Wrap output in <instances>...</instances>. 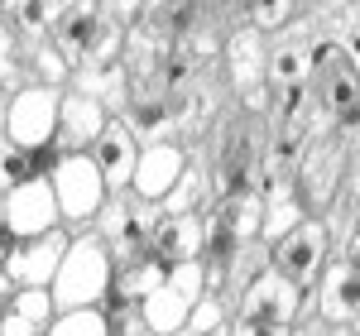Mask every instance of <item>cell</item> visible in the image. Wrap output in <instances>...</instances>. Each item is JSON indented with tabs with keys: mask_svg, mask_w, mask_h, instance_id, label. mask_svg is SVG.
I'll list each match as a JSON object with an SVG mask.
<instances>
[{
	"mask_svg": "<svg viewBox=\"0 0 360 336\" xmlns=\"http://www.w3.org/2000/svg\"><path fill=\"white\" fill-rule=\"evenodd\" d=\"M212 336H231V332H212Z\"/></svg>",
	"mask_w": 360,
	"mask_h": 336,
	"instance_id": "cell-36",
	"label": "cell"
},
{
	"mask_svg": "<svg viewBox=\"0 0 360 336\" xmlns=\"http://www.w3.org/2000/svg\"><path fill=\"white\" fill-rule=\"evenodd\" d=\"M183 168H188V149H183V144H173V140L139 144V164H135V178H130V197L159 207V202L178 188Z\"/></svg>",
	"mask_w": 360,
	"mask_h": 336,
	"instance_id": "cell-13",
	"label": "cell"
},
{
	"mask_svg": "<svg viewBox=\"0 0 360 336\" xmlns=\"http://www.w3.org/2000/svg\"><path fill=\"white\" fill-rule=\"evenodd\" d=\"M20 63H29L34 86H53V91H63L68 77H72V67H68V58L53 49V39H44V44H34V49H20Z\"/></svg>",
	"mask_w": 360,
	"mask_h": 336,
	"instance_id": "cell-25",
	"label": "cell"
},
{
	"mask_svg": "<svg viewBox=\"0 0 360 336\" xmlns=\"http://www.w3.org/2000/svg\"><path fill=\"white\" fill-rule=\"evenodd\" d=\"M327 254H332V231L322 221H298L288 235H278L269 245V269L278 279H288L293 288H312L327 269Z\"/></svg>",
	"mask_w": 360,
	"mask_h": 336,
	"instance_id": "cell-7",
	"label": "cell"
},
{
	"mask_svg": "<svg viewBox=\"0 0 360 336\" xmlns=\"http://www.w3.org/2000/svg\"><path fill=\"white\" fill-rule=\"evenodd\" d=\"M149 250L159 254L164 264H188V259H202V217H168V212H159Z\"/></svg>",
	"mask_w": 360,
	"mask_h": 336,
	"instance_id": "cell-21",
	"label": "cell"
},
{
	"mask_svg": "<svg viewBox=\"0 0 360 336\" xmlns=\"http://www.w3.org/2000/svg\"><path fill=\"white\" fill-rule=\"evenodd\" d=\"M298 15V5H283V0H259V5H245V20H250V29H278L283 20H293Z\"/></svg>",
	"mask_w": 360,
	"mask_h": 336,
	"instance_id": "cell-29",
	"label": "cell"
},
{
	"mask_svg": "<svg viewBox=\"0 0 360 336\" xmlns=\"http://www.w3.org/2000/svg\"><path fill=\"white\" fill-rule=\"evenodd\" d=\"M336 44H341V53H346V63L356 67V77H360V10H351V25H341V34H336Z\"/></svg>",
	"mask_w": 360,
	"mask_h": 336,
	"instance_id": "cell-31",
	"label": "cell"
},
{
	"mask_svg": "<svg viewBox=\"0 0 360 336\" xmlns=\"http://www.w3.org/2000/svg\"><path fill=\"white\" fill-rule=\"evenodd\" d=\"M125 25H115L111 5H86L72 0L63 5L53 20V49L68 58V67H91V63H111L120 58Z\"/></svg>",
	"mask_w": 360,
	"mask_h": 336,
	"instance_id": "cell-2",
	"label": "cell"
},
{
	"mask_svg": "<svg viewBox=\"0 0 360 336\" xmlns=\"http://www.w3.org/2000/svg\"><path fill=\"white\" fill-rule=\"evenodd\" d=\"M15 77H20V49H15V34L0 15V86H15Z\"/></svg>",
	"mask_w": 360,
	"mask_h": 336,
	"instance_id": "cell-30",
	"label": "cell"
},
{
	"mask_svg": "<svg viewBox=\"0 0 360 336\" xmlns=\"http://www.w3.org/2000/svg\"><path fill=\"white\" fill-rule=\"evenodd\" d=\"M317 312L332 327L356 322L360 317V274H351L346 264H327L322 279H317Z\"/></svg>",
	"mask_w": 360,
	"mask_h": 336,
	"instance_id": "cell-17",
	"label": "cell"
},
{
	"mask_svg": "<svg viewBox=\"0 0 360 336\" xmlns=\"http://www.w3.org/2000/svg\"><path fill=\"white\" fill-rule=\"evenodd\" d=\"M0 221L10 226V235L25 245V240H34V235H49V231H58V202H53V188H49V178H29V183H20L15 193H5V202H0Z\"/></svg>",
	"mask_w": 360,
	"mask_h": 336,
	"instance_id": "cell-10",
	"label": "cell"
},
{
	"mask_svg": "<svg viewBox=\"0 0 360 336\" xmlns=\"http://www.w3.org/2000/svg\"><path fill=\"white\" fill-rule=\"evenodd\" d=\"M341 264H346L351 274H360V231L351 235V240H346V254H341Z\"/></svg>",
	"mask_w": 360,
	"mask_h": 336,
	"instance_id": "cell-33",
	"label": "cell"
},
{
	"mask_svg": "<svg viewBox=\"0 0 360 336\" xmlns=\"http://www.w3.org/2000/svg\"><path fill=\"white\" fill-rule=\"evenodd\" d=\"M29 178H39L34 154L15 149V144L0 135V202H5V193H15V188H20V183H29Z\"/></svg>",
	"mask_w": 360,
	"mask_h": 336,
	"instance_id": "cell-27",
	"label": "cell"
},
{
	"mask_svg": "<svg viewBox=\"0 0 360 336\" xmlns=\"http://www.w3.org/2000/svg\"><path fill=\"white\" fill-rule=\"evenodd\" d=\"M115 288V264L111 250L96 231H82L68 240V254L58 264L53 283H49V298L53 312H82V308H101Z\"/></svg>",
	"mask_w": 360,
	"mask_h": 336,
	"instance_id": "cell-1",
	"label": "cell"
},
{
	"mask_svg": "<svg viewBox=\"0 0 360 336\" xmlns=\"http://www.w3.org/2000/svg\"><path fill=\"white\" fill-rule=\"evenodd\" d=\"M207 293V264L202 259H188V264H173L168 279L139 303V322L149 336H178L183 322L193 317V308Z\"/></svg>",
	"mask_w": 360,
	"mask_h": 336,
	"instance_id": "cell-3",
	"label": "cell"
},
{
	"mask_svg": "<svg viewBox=\"0 0 360 336\" xmlns=\"http://www.w3.org/2000/svg\"><path fill=\"white\" fill-rule=\"evenodd\" d=\"M341 173H346V140H341V135H322L317 144H307L303 164H298V178H293V188H298L307 212H312V207H317V212L332 207Z\"/></svg>",
	"mask_w": 360,
	"mask_h": 336,
	"instance_id": "cell-9",
	"label": "cell"
},
{
	"mask_svg": "<svg viewBox=\"0 0 360 336\" xmlns=\"http://www.w3.org/2000/svg\"><path fill=\"white\" fill-rule=\"evenodd\" d=\"M154 221H159V207H149V202H139L130 193H115L106 197V207L96 212V235L106 240V250H111V264H130L139 254L149 250V240H154Z\"/></svg>",
	"mask_w": 360,
	"mask_h": 336,
	"instance_id": "cell-6",
	"label": "cell"
},
{
	"mask_svg": "<svg viewBox=\"0 0 360 336\" xmlns=\"http://www.w3.org/2000/svg\"><path fill=\"white\" fill-rule=\"evenodd\" d=\"M212 332H226V298H217L212 288L202 293V303L193 308V317L183 322L178 336H212Z\"/></svg>",
	"mask_w": 360,
	"mask_h": 336,
	"instance_id": "cell-28",
	"label": "cell"
},
{
	"mask_svg": "<svg viewBox=\"0 0 360 336\" xmlns=\"http://www.w3.org/2000/svg\"><path fill=\"white\" fill-rule=\"evenodd\" d=\"M44 336H111V317L101 308H82V312H58L49 322Z\"/></svg>",
	"mask_w": 360,
	"mask_h": 336,
	"instance_id": "cell-26",
	"label": "cell"
},
{
	"mask_svg": "<svg viewBox=\"0 0 360 336\" xmlns=\"http://www.w3.org/2000/svg\"><path fill=\"white\" fill-rule=\"evenodd\" d=\"M49 188H53V202H58V221L77 226V235L96 221V212L111 197L96 164H91V154H58V164L49 168Z\"/></svg>",
	"mask_w": 360,
	"mask_h": 336,
	"instance_id": "cell-4",
	"label": "cell"
},
{
	"mask_svg": "<svg viewBox=\"0 0 360 336\" xmlns=\"http://www.w3.org/2000/svg\"><path fill=\"white\" fill-rule=\"evenodd\" d=\"M259 197H264L259 235H264L269 245H274L278 235H288L298 221H307V207H303V197H298V188H293V178H264Z\"/></svg>",
	"mask_w": 360,
	"mask_h": 336,
	"instance_id": "cell-20",
	"label": "cell"
},
{
	"mask_svg": "<svg viewBox=\"0 0 360 336\" xmlns=\"http://www.w3.org/2000/svg\"><path fill=\"white\" fill-rule=\"evenodd\" d=\"M91 164L101 173V183H106V193H130V178H135V164H139V140L130 135V125L125 120H111L106 130H101V140L91 144Z\"/></svg>",
	"mask_w": 360,
	"mask_h": 336,
	"instance_id": "cell-16",
	"label": "cell"
},
{
	"mask_svg": "<svg viewBox=\"0 0 360 336\" xmlns=\"http://www.w3.org/2000/svg\"><path fill=\"white\" fill-rule=\"evenodd\" d=\"M53 317L58 312L49 288H15L5 312H0V336H44Z\"/></svg>",
	"mask_w": 360,
	"mask_h": 336,
	"instance_id": "cell-19",
	"label": "cell"
},
{
	"mask_svg": "<svg viewBox=\"0 0 360 336\" xmlns=\"http://www.w3.org/2000/svg\"><path fill=\"white\" fill-rule=\"evenodd\" d=\"M20 250V240H15V235H10V226L0 221V264H5V259H10V254Z\"/></svg>",
	"mask_w": 360,
	"mask_h": 336,
	"instance_id": "cell-34",
	"label": "cell"
},
{
	"mask_svg": "<svg viewBox=\"0 0 360 336\" xmlns=\"http://www.w3.org/2000/svg\"><path fill=\"white\" fill-rule=\"evenodd\" d=\"M111 125V115L101 111L96 101H86L77 91L63 86V101H58V140L53 154H91V144L101 140V130Z\"/></svg>",
	"mask_w": 360,
	"mask_h": 336,
	"instance_id": "cell-15",
	"label": "cell"
},
{
	"mask_svg": "<svg viewBox=\"0 0 360 336\" xmlns=\"http://www.w3.org/2000/svg\"><path fill=\"white\" fill-rule=\"evenodd\" d=\"M5 101H10V96H5V86H0V130H5Z\"/></svg>",
	"mask_w": 360,
	"mask_h": 336,
	"instance_id": "cell-35",
	"label": "cell"
},
{
	"mask_svg": "<svg viewBox=\"0 0 360 336\" xmlns=\"http://www.w3.org/2000/svg\"><path fill=\"white\" fill-rule=\"evenodd\" d=\"M264 58H269V49H264V34L259 29L245 25V29L231 34V44H226V72H231V82H236L240 96L264 86Z\"/></svg>",
	"mask_w": 360,
	"mask_h": 336,
	"instance_id": "cell-18",
	"label": "cell"
},
{
	"mask_svg": "<svg viewBox=\"0 0 360 336\" xmlns=\"http://www.w3.org/2000/svg\"><path fill=\"white\" fill-rule=\"evenodd\" d=\"M58 101H63V91L53 86H15V96L5 101V140L15 144V149H25V154H44V149H53L58 140Z\"/></svg>",
	"mask_w": 360,
	"mask_h": 336,
	"instance_id": "cell-5",
	"label": "cell"
},
{
	"mask_svg": "<svg viewBox=\"0 0 360 336\" xmlns=\"http://www.w3.org/2000/svg\"><path fill=\"white\" fill-rule=\"evenodd\" d=\"M298 312H303V288H293L288 279H278L269 264H264V269L240 288V298H236V317H245V322H278V327H293Z\"/></svg>",
	"mask_w": 360,
	"mask_h": 336,
	"instance_id": "cell-8",
	"label": "cell"
},
{
	"mask_svg": "<svg viewBox=\"0 0 360 336\" xmlns=\"http://www.w3.org/2000/svg\"><path fill=\"white\" fill-rule=\"evenodd\" d=\"M226 332H231V336H293V327H278V322H245V317H236Z\"/></svg>",
	"mask_w": 360,
	"mask_h": 336,
	"instance_id": "cell-32",
	"label": "cell"
},
{
	"mask_svg": "<svg viewBox=\"0 0 360 336\" xmlns=\"http://www.w3.org/2000/svg\"><path fill=\"white\" fill-rule=\"evenodd\" d=\"M68 231L58 226V231H49V235H34V240H25L20 250L10 254L5 264H0V274L10 279V288H49L58 274V264H63V254H68Z\"/></svg>",
	"mask_w": 360,
	"mask_h": 336,
	"instance_id": "cell-12",
	"label": "cell"
},
{
	"mask_svg": "<svg viewBox=\"0 0 360 336\" xmlns=\"http://www.w3.org/2000/svg\"><path fill=\"white\" fill-rule=\"evenodd\" d=\"M68 91H77V96H86V101H96L111 120H120V115L130 111V67H125V58L91 63V67H72Z\"/></svg>",
	"mask_w": 360,
	"mask_h": 336,
	"instance_id": "cell-14",
	"label": "cell"
},
{
	"mask_svg": "<svg viewBox=\"0 0 360 336\" xmlns=\"http://www.w3.org/2000/svg\"><path fill=\"white\" fill-rule=\"evenodd\" d=\"M255 173H259V135L255 125H240L231 120L221 135V159H217V178L212 188L217 197H240V193H255Z\"/></svg>",
	"mask_w": 360,
	"mask_h": 336,
	"instance_id": "cell-11",
	"label": "cell"
},
{
	"mask_svg": "<svg viewBox=\"0 0 360 336\" xmlns=\"http://www.w3.org/2000/svg\"><path fill=\"white\" fill-rule=\"evenodd\" d=\"M312 77V58H307V44H278L264 58V86L269 91H283V86H307Z\"/></svg>",
	"mask_w": 360,
	"mask_h": 336,
	"instance_id": "cell-23",
	"label": "cell"
},
{
	"mask_svg": "<svg viewBox=\"0 0 360 336\" xmlns=\"http://www.w3.org/2000/svg\"><path fill=\"white\" fill-rule=\"evenodd\" d=\"M168 269H173V264H164L154 250H144L139 259H130V264H120V269H115V288H111V293L139 308V303H144V298L168 279Z\"/></svg>",
	"mask_w": 360,
	"mask_h": 336,
	"instance_id": "cell-22",
	"label": "cell"
},
{
	"mask_svg": "<svg viewBox=\"0 0 360 336\" xmlns=\"http://www.w3.org/2000/svg\"><path fill=\"white\" fill-rule=\"evenodd\" d=\"M207 197H212V173H202V168L188 164L183 178H178V188L159 202V212H168V217H202Z\"/></svg>",
	"mask_w": 360,
	"mask_h": 336,
	"instance_id": "cell-24",
	"label": "cell"
}]
</instances>
